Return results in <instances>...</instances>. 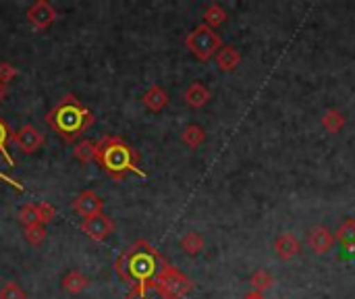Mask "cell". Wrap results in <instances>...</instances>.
<instances>
[{"instance_id":"484cf974","label":"cell","mask_w":355,"mask_h":299,"mask_svg":"<svg viewBox=\"0 0 355 299\" xmlns=\"http://www.w3.org/2000/svg\"><path fill=\"white\" fill-rule=\"evenodd\" d=\"M23 235H25V239H27V244H29V246L37 248V246H42V244H44V239H46V229H44V225L27 227Z\"/></svg>"},{"instance_id":"44dd1931","label":"cell","mask_w":355,"mask_h":299,"mask_svg":"<svg viewBox=\"0 0 355 299\" xmlns=\"http://www.w3.org/2000/svg\"><path fill=\"white\" fill-rule=\"evenodd\" d=\"M250 285H252V291H256V293H262V296H264L268 289H272V285H275V277H272L268 271L260 268V271H256V273L252 275Z\"/></svg>"},{"instance_id":"d4e9b609","label":"cell","mask_w":355,"mask_h":299,"mask_svg":"<svg viewBox=\"0 0 355 299\" xmlns=\"http://www.w3.org/2000/svg\"><path fill=\"white\" fill-rule=\"evenodd\" d=\"M19 223L27 229V227H35L40 225V214H37V204L29 202L19 210Z\"/></svg>"},{"instance_id":"83f0119b","label":"cell","mask_w":355,"mask_h":299,"mask_svg":"<svg viewBox=\"0 0 355 299\" xmlns=\"http://www.w3.org/2000/svg\"><path fill=\"white\" fill-rule=\"evenodd\" d=\"M37 214H40V225H48L56 216V208L48 202H37Z\"/></svg>"},{"instance_id":"5b68a950","label":"cell","mask_w":355,"mask_h":299,"mask_svg":"<svg viewBox=\"0 0 355 299\" xmlns=\"http://www.w3.org/2000/svg\"><path fill=\"white\" fill-rule=\"evenodd\" d=\"M156 287H160L164 293H168L171 298L175 299H183L191 289H193V283H191V279L189 277H185L181 271H177L175 266H168L164 273H162V277L158 279V285Z\"/></svg>"},{"instance_id":"8992f818","label":"cell","mask_w":355,"mask_h":299,"mask_svg":"<svg viewBox=\"0 0 355 299\" xmlns=\"http://www.w3.org/2000/svg\"><path fill=\"white\" fill-rule=\"evenodd\" d=\"M56 17H58L56 8L50 2H46V0H37V2H33L27 8V21H29V25L35 27V29H40V31L48 29L56 21Z\"/></svg>"},{"instance_id":"7a4b0ae2","label":"cell","mask_w":355,"mask_h":299,"mask_svg":"<svg viewBox=\"0 0 355 299\" xmlns=\"http://www.w3.org/2000/svg\"><path fill=\"white\" fill-rule=\"evenodd\" d=\"M44 121L62 142L77 144V139L94 125V114L77 100V96L67 94L52 110L46 112Z\"/></svg>"},{"instance_id":"6da1fadb","label":"cell","mask_w":355,"mask_h":299,"mask_svg":"<svg viewBox=\"0 0 355 299\" xmlns=\"http://www.w3.org/2000/svg\"><path fill=\"white\" fill-rule=\"evenodd\" d=\"M168 266L166 258L146 239H137L114 260V273L131 289L158 285V279Z\"/></svg>"},{"instance_id":"ba28073f","label":"cell","mask_w":355,"mask_h":299,"mask_svg":"<svg viewBox=\"0 0 355 299\" xmlns=\"http://www.w3.org/2000/svg\"><path fill=\"white\" fill-rule=\"evenodd\" d=\"M12 142L23 154H33L44 146V133H40L33 125H23L17 133H12Z\"/></svg>"},{"instance_id":"ac0fdd59","label":"cell","mask_w":355,"mask_h":299,"mask_svg":"<svg viewBox=\"0 0 355 299\" xmlns=\"http://www.w3.org/2000/svg\"><path fill=\"white\" fill-rule=\"evenodd\" d=\"M181 142H183L187 148H191V150L200 148V146L206 142V131H204V127H200V125H196V123L187 125V127L183 129V133H181Z\"/></svg>"},{"instance_id":"603a6c76","label":"cell","mask_w":355,"mask_h":299,"mask_svg":"<svg viewBox=\"0 0 355 299\" xmlns=\"http://www.w3.org/2000/svg\"><path fill=\"white\" fill-rule=\"evenodd\" d=\"M10 139H12V131H10V127H8V123L0 117V156L6 160L8 166H15V160H12V156L8 154V144H10Z\"/></svg>"},{"instance_id":"277c9868","label":"cell","mask_w":355,"mask_h":299,"mask_svg":"<svg viewBox=\"0 0 355 299\" xmlns=\"http://www.w3.org/2000/svg\"><path fill=\"white\" fill-rule=\"evenodd\" d=\"M185 48L202 62L210 60L212 56H216V52L223 48V40L216 33V29H210L208 25H198L196 29H191V33H187L185 37Z\"/></svg>"},{"instance_id":"8fae6325","label":"cell","mask_w":355,"mask_h":299,"mask_svg":"<svg viewBox=\"0 0 355 299\" xmlns=\"http://www.w3.org/2000/svg\"><path fill=\"white\" fill-rule=\"evenodd\" d=\"M275 252L281 260H291L295 258L300 252H302V244L300 239L293 235V233H281L277 239H275Z\"/></svg>"},{"instance_id":"e0dca14e","label":"cell","mask_w":355,"mask_h":299,"mask_svg":"<svg viewBox=\"0 0 355 299\" xmlns=\"http://www.w3.org/2000/svg\"><path fill=\"white\" fill-rule=\"evenodd\" d=\"M320 123H322L324 131H329V133H333V135H335V133H339V131L345 127L347 119H345V114H343L339 108H329V110H324V114H322Z\"/></svg>"},{"instance_id":"2e32d148","label":"cell","mask_w":355,"mask_h":299,"mask_svg":"<svg viewBox=\"0 0 355 299\" xmlns=\"http://www.w3.org/2000/svg\"><path fill=\"white\" fill-rule=\"evenodd\" d=\"M89 285V279L85 275H81L79 271H69L64 277H62V289L71 296H79L87 289Z\"/></svg>"},{"instance_id":"7402d4cb","label":"cell","mask_w":355,"mask_h":299,"mask_svg":"<svg viewBox=\"0 0 355 299\" xmlns=\"http://www.w3.org/2000/svg\"><path fill=\"white\" fill-rule=\"evenodd\" d=\"M227 21V10L220 6V4H210L206 10H204V25H208L210 29H216L220 27L223 23Z\"/></svg>"},{"instance_id":"4fadbf2b","label":"cell","mask_w":355,"mask_h":299,"mask_svg":"<svg viewBox=\"0 0 355 299\" xmlns=\"http://www.w3.org/2000/svg\"><path fill=\"white\" fill-rule=\"evenodd\" d=\"M241 62V54L235 46H229V44H223V48L216 52V65L220 71L225 73H231L239 67Z\"/></svg>"},{"instance_id":"3957f363","label":"cell","mask_w":355,"mask_h":299,"mask_svg":"<svg viewBox=\"0 0 355 299\" xmlns=\"http://www.w3.org/2000/svg\"><path fill=\"white\" fill-rule=\"evenodd\" d=\"M96 162L114 181H123L127 175H137L146 179L148 175L139 169V154L123 137L104 135L96 142Z\"/></svg>"},{"instance_id":"9a60e30c","label":"cell","mask_w":355,"mask_h":299,"mask_svg":"<svg viewBox=\"0 0 355 299\" xmlns=\"http://www.w3.org/2000/svg\"><path fill=\"white\" fill-rule=\"evenodd\" d=\"M335 241L347 250V252H355V219H345L339 229L335 231Z\"/></svg>"},{"instance_id":"5bb4252c","label":"cell","mask_w":355,"mask_h":299,"mask_svg":"<svg viewBox=\"0 0 355 299\" xmlns=\"http://www.w3.org/2000/svg\"><path fill=\"white\" fill-rule=\"evenodd\" d=\"M168 104V94L160 87V85H152L146 94H144V106L150 112H160L164 110Z\"/></svg>"},{"instance_id":"52a82bcc","label":"cell","mask_w":355,"mask_h":299,"mask_svg":"<svg viewBox=\"0 0 355 299\" xmlns=\"http://www.w3.org/2000/svg\"><path fill=\"white\" fill-rule=\"evenodd\" d=\"M81 231H83L89 239H94V241H104V239H108L110 233L114 231V223H112V219H108L104 212H100V214H94V216H89V219H83Z\"/></svg>"},{"instance_id":"ffe728a7","label":"cell","mask_w":355,"mask_h":299,"mask_svg":"<svg viewBox=\"0 0 355 299\" xmlns=\"http://www.w3.org/2000/svg\"><path fill=\"white\" fill-rule=\"evenodd\" d=\"M123 299H175L171 298L168 293H164L160 287L156 285H148V287H135V289H129V293Z\"/></svg>"},{"instance_id":"7c38bea8","label":"cell","mask_w":355,"mask_h":299,"mask_svg":"<svg viewBox=\"0 0 355 299\" xmlns=\"http://www.w3.org/2000/svg\"><path fill=\"white\" fill-rule=\"evenodd\" d=\"M183 98H185L187 106H191V108H196V110H198V108H204V106L210 102L212 94H210V89H208L202 81H193V83H189V85H187V89H185Z\"/></svg>"},{"instance_id":"4316f807","label":"cell","mask_w":355,"mask_h":299,"mask_svg":"<svg viewBox=\"0 0 355 299\" xmlns=\"http://www.w3.org/2000/svg\"><path fill=\"white\" fill-rule=\"evenodd\" d=\"M0 299H27L25 291L21 289L19 283H6L2 289H0Z\"/></svg>"},{"instance_id":"1f68e13d","label":"cell","mask_w":355,"mask_h":299,"mask_svg":"<svg viewBox=\"0 0 355 299\" xmlns=\"http://www.w3.org/2000/svg\"><path fill=\"white\" fill-rule=\"evenodd\" d=\"M4 96H6V85H4V83H0V102L4 100Z\"/></svg>"},{"instance_id":"f546056e","label":"cell","mask_w":355,"mask_h":299,"mask_svg":"<svg viewBox=\"0 0 355 299\" xmlns=\"http://www.w3.org/2000/svg\"><path fill=\"white\" fill-rule=\"evenodd\" d=\"M0 179H4V181H6V183H10V185H12V187H17V189H19V191H23V187H21V185H19V183H17V181H12V179H10V177H6V175H4V173H0Z\"/></svg>"},{"instance_id":"f1b7e54d","label":"cell","mask_w":355,"mask_h":299,"mask_svg":"<svg viewBox=\"0 0 355 299\" xmlns=\"http://www.w3.org/2000/svg\"><path fill=\"white\" fill-rule=\"evenodd\" d=\"M15 77H17V69L10 62H0V83L8 85V81Z\"/></svg>"},{"instance_id":"4dcf8cb0","label":"cell","mask_w":355,"mask_h":299,"mask_svg":"<svg viewBox=\"0 0 355 299\" xmlns=\"http://www.w3.org/2000/svg\"><path fill=\"white\" fill-rule=\"evenodd\" d=\"M243 299H266L262 293H256V291H250V293H245Z\"/></svg>"},{"instance_id":"d6986e66","label":"cell","mask_w":355,"mask_h":299,"mask_svg":"<svg viewBox=\"0 0 355 299\" xmlns=\"http://www.w3.org/2000/svg\"><path fill=\"white\" fill-rule=\"evenodd\" d=\"M73 156L79 162H83V164L96 162V142H92V139H79L73 146Z\"/></svg>"},{"instance_id":"9c48e42d","label":"cell","mask_w":355,"mask_h":299,"mask_svg":"<svg viewBox=\"0 0 355 299\" xmlns=\"http://www.w3.org/2000/svg\"><path fill=\"white\" fill-rule=\"evenodd\" d=\"M104 208L102 198L94 191V189H85L81 191L75 200H73V210L81 216V219H89L94 214H100Z\"/></svg>"},{"instance_id":"30bf717a","label":"cell","mask_w":355,"mask_h":299,"mask_svg":"<svg viewBox=\"0 0 355 299\" xmlns=\"http://www.w3.org/2000/svg\"><path fill=\"white\" fill-rule=\"evenodd\" d=\"M335 233H331V229H327V227H322V225H318V227H312L310 231H308V246H310V250L314 252V254H318V256H324V254H329L333 248H335Z\"/></svg>"},{"instance_id":"cb8c5ba5","label":"cell","mask_w":355,"mask_h":299,"mask_svg":"<svg viewBox=\"0 0 355 299\" xmlns=\"http://www.w3.org/2000/svg\"><path fill=\"white\" fill-rule=\"evenodd\" d=\"M204 237L198 235V233H187L183 239H181V250L189 256H198L202 250H204Z\"/></svg>"}]
</instances>
